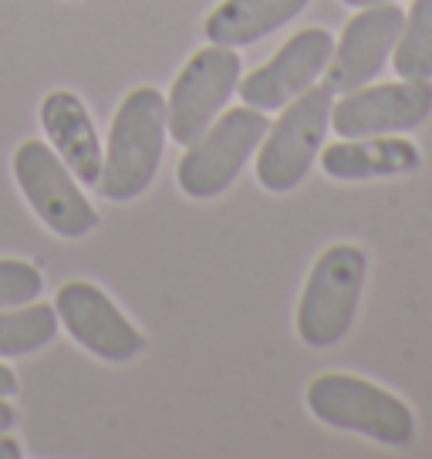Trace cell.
Masks as SVG:
<instances>
[{"mask_svg": "<svg viewBox=\"0 0 432 459\" xmlns=\"http://www.w3.org/2000/svg\"><path fill=\"white\" fill-rule=\"evenodd\" d=\"M55 311L68 334L91 355L105 361H132L135 355H143L145 338L95 284L68 281L65 287H58Z\"/></svg>", "mask_w": 432, "mask_h": 459, "instance_id": "cell-10", "label": "cell"}, {"mask_svg": "<svg viewBox=\"0 0 432 459\" xmlns=\"http://www.w3.org/2000/svg\"><path fill=\"white\" fill-rule=\"evenodd\" d=\"M402 21L405 11H399L395 4H375L359 11L348 21L341 41L334 44V55L324 68V88L332 95H345L368 85L395 51Z\"/></svg>", "mask_w": 432, "mask_h": 459, "instance_id": "cell-11", "label": "cell"}, {"mask_svg": "<svg viewBox=\"0 0 432 459\" xmlns=\"http://www.w3.org/2000/svg\"><path fill=\"white\" fill-rule=\"evenodd\" d=\"M334 55V38L324 28H307L294 34L267 65L250 72L240 82V99L257 112H274L294 101L324 74Z\"/></svg>", "mask_w": 432, "mask_h": 459, "instance_id": "cell-9", "label": "cell"}, {"mask_svg": "<svg viewBox=\"0 0 432 459\" xmlns=\"http://www.w3.org/2000/svg\"><path fill=\"white\" fill-rule=\"evenodd\" d=\"M41 271L24 260H0V307H21L41 298Z\"/></svg>", "mask_w": 432, "mask_h": 459, "instance_id": "cell-17", "label": "cell"}, {"mask_svg": "<svg viewBox=\"0 0 432 459\" xmlns=\"http://www.w3.org/2000/svg\"><path fill=\"white\" fill-rule=\"evenodd\" d=\"M166 145V99L156 88H135L118 105L101 156L99 189L105 200L129 203L156 179Z\"/></svg>", "mask_w": 432, "mask_h": 459, "instance_id": "cell-1", "label": "cell"}, {"mask_svg": "<svg viewBox=\"0 0 432 459\" xmlns=\"http://www.w3.org/2000/svg\"><path fill=\"white\" fill-rule=\"evenodd\" d=\"M267 129H271V122L250 105L216 115V122L189 145L176 169L179 189L193 200H213L220 193H227L246 166V159L264 143Z\"/></svg>", "mask_w": 432, "mask_h": 459, "instance_id": "cell-5", "label": "cell"}, {"mask_svg": "<svg viewBox=\"0 0 432 459\" xmlns=\"http://www.w3.org/2000/svg\"><path fill=\"white\" fill-rule=\"evenodd\" d=\"M240 55L227 44H210L183 65L166 101V129L179 145H193L227 108L240 85Z\"/></svg>", "mask_w": 432, "mask_h": 459, "instance_id": "cell-6", "label": "cell"}, {"mask_svg": "<svg viewBox=\"0 0 432 459\" xmlns=\"http://www.w3.org/2000/svg\"><path fill=\"white\" fill-rule=\"evenodd\" d=\"M432 115L429 82H389V85H361L345 91L332 105V126L341 139H368V135H395L419 129Z\"/></svg>", "mask_w": 432, "mask_h": 459, "instance_id": "cell-8", "label": "cell"}, {"mask_svg": "<svg viewBox=\"0 0 432 459\" xmlns=\"http://www.w3.org/2000/svg\"><path fill=\"white\" fill-rule=\"evenodd\" d=\"M392 68L409 82L432 78V0H416L402 21Z\"/></svg>", "mask_w": 432, "mask_h": 459, "instance_id": "cell-16", "label": "cell"}, {"mask_svg": "<svg viewBox=\"0 0 432 459\" xmlns=\"http://www.w3.org/2000/svg\"><path fill=\"white\" fill-rule=\"evenodd\" d=\"M0 459H21V446L17 439H7V432L0 436Z\"/></svg>", "mask_w": 432, "mask_h": 459, "instance_id": "cell-20", "label": "cell"}, {"mask_svg": "<svg viewBox=\"0 0 432 459\" xmlns=\"http://www.w3.org/2000/svg\"><path fill=\"white\" fill-rule=\"evenodd\" d=\"M348 7H375V4H395V0H345Z\"/></svg>", "mask_w": 432, "mask_h": 459, "instance_id": "cell-21", "label": "cell"}, {"mask_svg": "<svg viewBox=\"0 0 432 459\" xmlns=\"http://www.w3.org/2000/svg\"><path fill=\"white\" fill-rule=\"evenodd\" d=\"M321 166L332 179H382V176H409L422 169V152L409 139L395 135H368L345 139L321 152Z\"/></svg>", "mask_w": 432, "mask_h": 459, "instance_id": "cell-13", "label": "cell"}, {"mask_svg": "<svg viewBox=\"0 0 432 459\" xmlns=\"http://www.w3.org/2000/svg\"><path fill=\"white\" fill-rule=\"evenodd\" d=\"M17 426V412H14V405H7V402L0 399V436L4 432H11Z\"/></svg>", "mask_w": 432, "mask_h": 459, "instance_id": "cell-19", "label": "cell"}, {"mask_svg": "<svg viewBox=\"0 0 432 459\" xmlns=\"http://www.w3.org/2000/svg\"><path fill=\"white\" fill-rule=\"evenodd\" d=\"M17 186L38 213L44 227H51L58 237H85L99 227L95 206L78 189L74 172L65 166V159L48 143L30 139L14 152Z\"/></svg>", "mask_w": 432, "mask_h": 459, "instance_id": "cell-7", "label": "cell"}, {"mask_svg": "<svg viewBox=\"0 0 432 459\" xmlns=\"http://www.w3.org/2000/svg\"><path fill=\"white\" fill-rule=\"evenodd\" d=\"M58 334V311L48 304H21L0 311V359L30 355Z\"/></svg>", "mask_w": 432, "mask_h": 459, "instance_id": "cell-15", "label": "cell"}, {"mask_svg": "<svg viewBox=\"0 0 432 459\" xmlns=\"http://www.w3.org/2000/svg\"><path fill=\"white\" fill-rule=\"evenodd\" d=\"M368 277V257L361 247H328L307 273L298 304V334L311 348H332L348 334Z\"/></svg>", "mask_w": 432, "mask_h": 459, "instance_id": "cell-3", "label": "cell"}, {"mask_svg": "<svg viewBox=\"0 0 432 459\" xmlns=\"http://www.w3.org/2000/svg\"><path fill=\"white\" fill-rule=\"evenodd\" d=\"M41 126L48 132L51 149L65 159V166L74 172V179L85 186H99L105 149L99 143V132H95V122L88 115L85 101L72 91H51L41 101Z\"/></svg>", "mask_w": 432, "mask_h": 459, "instance_id": "cell-12", "label": "cell"}, {"mask_svg": "<svg viewBox=\"0 0 432 459\" xmlns=\"http://www.w3.org/2000/svg\"><path fill=\"white\" fill-rule=\"evenodd\" d=\"M7 395H17V375L7 365H0V399H7Z\"/></svg>", "mask_w": 432, "mask_h": 459, "instance_id": "cell-18", "label": "cell"}, {"mask_svg": "<svg viewBox=\"0 0 432 459\" xmlns=\"http://www.w3.org/2000/svg\"><path fill=\"white\" fill-rule=\"evenodd\" d=\"M307 409L332 429L359 432L382 446H409L416 439L412 409L359 375H317L307 388Z\"/></svg>", "mask_w": 432, "mask_h": 459, "instance_id": "cell-2", "label": "cell"}, {"mask_svg": "<svg viewBox=\"0 0 432 459\" xmlns=\"http://www.w3.org/2000/svg\"><path fill=\"white\" fill-rule=\"evenodd\" d=\"M311 0H223L206 17V38L227 48H246L290 24Z\"/></svg>", "mask_w": 432, "mask_h": 459, "instance_id": "cell-14", "label": "cell"}, {"mask_svg": "<svg viewBox=\"0 0 432 459\" xmlns=\"http://www.w3.org/2000/svg\"><path fill=\"white\" fill-rule=\"evenodd\" d=\"M334 95L324 85L304 88L298 99L284 105V115L277 118L274 129H267L257 156V179L267 193H290L301 186L324 145Z\"/></svg>", "mask_w": 432, "mask_h": 459, "instance_id": "cell-4", "label": "cell"}]
</instances>
